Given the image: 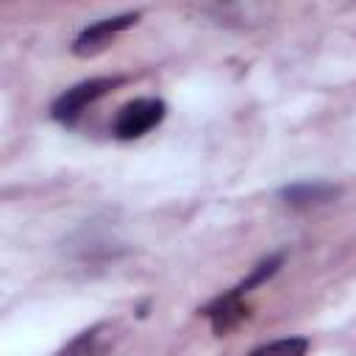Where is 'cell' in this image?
<instances>
[{
  "label": "cell",
  "mask_w": 356,
  "mask_h": 356,
  "mask_svg": "<svg viewBox=\"0 0 356 356\" xmlns=\"http://www.w3.org/2000/svg\"><path fill=\"white\" fill-rule=\"evenodd\" d=\"M167 114V106L164 100L159 97H139V100H131L120 108L114 125H111V134L122 142L128 139H139L145 136L150 128H156Z\"/></svg>",
  "instance_id": "obj_2"
},
{
  "label": "cell",
  "mask_w": 356,
  "mask_h": 356,
  "mask_svg": "<svg viewBox=\"0 0 356 356\" xmlns=\"http://www.w3.org/2000/svg\"><path fill=\"white\" fill-rule=\"evenodd\" d=\"M242 298H245V295H236V292L231 289V292L220 295L214 303H209V306L203 309V314L211 320V331H214L217 337H225L228 331H234L239 323H245V320L250 317V306H248Z\"/></svg>",
  "instance_id": "obj_4"
},
{
  "label": "cell",
  "mask_w": 356,
  "mask_h": 356,
  "mask_svg": "<svg viewBox=\"0 0 356 356\" xmlns=\"http://www.w3.org/2000/svg\"><path fill=\"white\" fill-rule=\"evenodd\" d=\"M278 195H281V200H284L286 206H292V209H312V206H323V203L334 200V197L339 195V189L331 186V184H320V181L309 184V181H306V184L284 186Z\"/></svg>",
  "instance_id": "obj_5"
},
{
  "label": "cell",
  "mask_w": 356,
  "mask_h": 356,
  "mask_svg": "<svg viewBox=\"0 0 356 356\" xmlns=\"http://www.w3.org/2000/svg\"><path fill=\"white\" fill-rule=\"evenodd\" d=\"M136 22H139V14H120V17H111V19L92 22V25H86V28L75 36L72 53L81 56V58L97 56L100 50H106V47L111 44V39H114L120 31H125V28H131V25H136Z\"/></svg>",
  "instance_id": "obj_3"
},
{
  "label": "cell",
  "mask_w": 356,
  "mask_h": 356,
  "mask_svg": "<svg viewBox=\"0 0 356 356\" xmlns=\"http://www.w3.org/2000/svg\"><path fill=\"white\" fill-rule=\"evenodd\" d=\"M122 78H92V81H81L75 86H70L61 97H56L53 108H50V117L61 125H72L86 106H92L95 100H100L103 95H108L114 86H120Z\"/></svg>",
  "instance_id": "obj_1"
},
{
  "label": "cell",
  "mask_w": 356,
  "mask_h": 356,
  "mask_svg": "<svg viewBox=\"0 0 356 356\" xmlns=\"http://www.w3.org/2000/svg\"><path fill=\"white\" fill-rule=\"evenodd\" d=\"M309 350V342L300 339V337H289V339H270L264 345H259L253 353H306Z\"/></svg>",
  "instance_id": "obj_7"
},
{
  "label": "cell",
  "mask_w": 356,
  "mask_h": 356,
  "mask_svg": "<svg viewBox=\"0 0 356 356\" xmlns=\"http://www.w3.org/2000/svg\"><path fill=\"white\" fill-rule=\"evenodd\" d=\"M284 264V256L281 253H275V256H270V259H264V261H259L256 267H253V273L242 281V284H236L234 286V292L236 295H248L253 286H259V284H264L267 278H273L275 273H278V267Z\"/></svg>",
  "instance_id": "obj_6"
}]
</instances>
